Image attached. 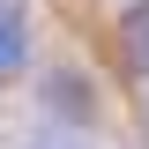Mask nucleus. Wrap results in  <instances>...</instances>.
Returning <instances> with one entry per match:
<instances>
[{
  "instance_id": "nucleus-2",
  "label": "nucleus",
  "mask_w": 149,
  "mask_h": 149,
  "mask_svg": "<svg viewBox=\"0 0 149 149\" xmlns=\"http://www.w3.org/2000/svg\"><path fill=\"white\" fill-rule=\"evenodd\" d=\"M45 104H52V112H74V119H82V112H90V90H82V74H52Z\"/></svg>"
},
{
  "instance_id": "nucleus-3",
  "label": "nucleus",
  "mask_w": 149,
  "mask_h": 149,
  "mask_svg": "<svg viewBox=\"0 0 149 149\" xmlns=\"http://www.w3.org/2000/svg\"><path fill=\"white\" fill-rule=\"evenodd\" d=\"M119 30H127V60H134V67L149 74V0H142V8H134L127 22H119Z\"/></svg>"
},
{
  "instance_id": "nucleus-1",
  "label": "nucleus",
  "mask_w": 149,
  "mask_h": 149,
  "mask_svg": "<svg viewBox=\"0 0 149 149\" xmlns=\"http://www.w3.org/2000/svg\"><path fill=\"white\" fill-rule=\"evenodd\" d=\"M22 52H30V30H22V8L15 0H0V74H15Z\"/></svg>"
},
{
  "instance_id": "nucleus-4",
  "label": "nucleus",
  "mask_w": 149,
  "mask_h": 149,
  "mask_svg": "<svg viewBox=\"0 0 149 149\" xmlns=\"http://www.w3.org/2000/svg\"><path fill=\"white\" fill-rule=\"evenodd\" d=\"M30 149H90V142H74V134H52V142H30Z\"/></svg>"
}]
</instances>
